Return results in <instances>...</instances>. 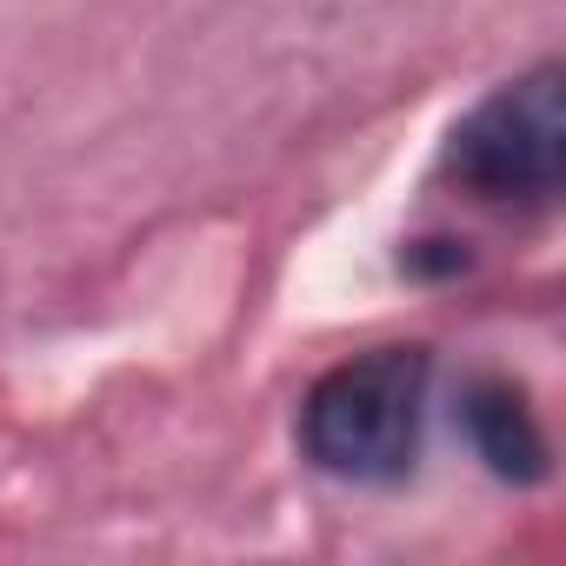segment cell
I'll list each match as a JSON object with an SVG mask.
<instances>
[{
    "label": "cell",
    "instance_id": "obj_1",
    "mask_svg": "<svg viewBox=\"0 0 566 566\" xmlns=\"http://www.w3.org/2000/svg\"><path fill=\"white\" fill-rule=\"evenodd\" d=\"M427 347H367L321 374L301 400V453L354 486H394L420 460L427 427Z\"/></svg>",
    "mask_w": 566,
    "mask_h": 566
},
{
    "label": "cell",
    "instance_id": "obj_3",
    "mask_svg": "<svg viewBox=\"0 0 566 566\" xmlns=\"http://www.w3.org/2000/svg\"><path fill=\"white\" fill-rule=\"evenodd\" d=\"M460 413H467L473 453L500 480H513V486L546 480V433H539V420H533V407H526V394L513 380H473L467 400H460Z\"/></svg>",
    "mask_w": 566,
    "mask_h": 566
},
{
    "label": "cell",
    "instance_id": "obj_2",
    "mask_svg": "<svg viewBox=\"0 0 566 566\" xmlns=\"http://www.w3.org/2000/svg\"><path fill=\"white\" fill-rule=\"evenodd\" d=\"M440 174L480 207H546L566 180L559 67L546 61L460 114L440 147Z\"/></svg>",
    "mask_w": 566,
    "mask_h": 566
}]
</instances>
